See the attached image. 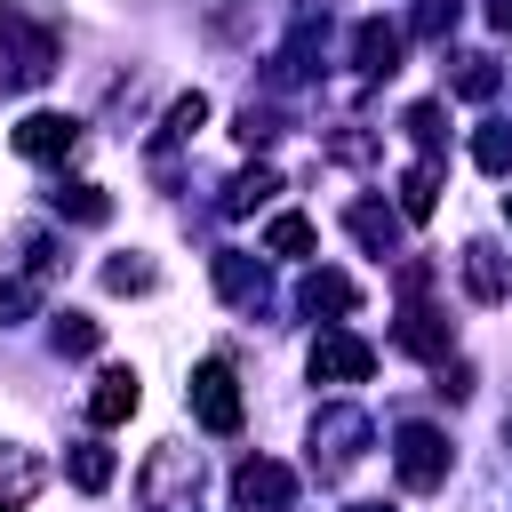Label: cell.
<instances>
[{
    "label": "cell",
    "instance_id": "obj_11",
    "mask_svg": "<svg viewBox=\"0 0 512 512\" xmlns=\"http://www.w3.org/2000/svg\"><path fill=\"white\" fill-rule=\"evenodd\" d=\"M216 288H224L240 312H256V304L272 296V288H264V264H256V256H240V248H224V256H216Z\"/></svg>",
    "mask_w": 512,
    "mask_h": 512
},
{
    "label": "cell",
    "instance_id": "obj_22",
    "mask_svg": "<svg viewBox=\"0 0 512 512\" xmlns=\"http://www.w3.org/2000/svg\"><path fill=\"white\" fill-rule=\"evenodd\" d=\"M232 136H240V144L256 152V144H272V136H280V112H272V104H240V120H232Z\"/></svg>",
    "mask_w": 512,
    "mask_h": 512
},
{
    "label": "cell",
    "instance_id": "obj_7",
    "mask_svg": "<svg viewBox=\"0 0 512 512\" xmlns=\"http://www.w3.org/2000/svg\"><path fill=\"white\" fill-rule=\"evenodd\" d=\"M72 144H80V120L72 112H24L16 120V152L24 160H64Z\"/></svg>",
    "mask_w": 512,
    "mask_h": 512
},
{
    "label": "cell",
    "instance_id": "obj_21",
    "mask_svg": "<svg viewBox=\"0 0 512 512\" xmlns=\"http://www.w3.org/2000/svg\"><path fill=\"white\" fill-rule=\"evenodd\" d=\"M160 272H152V256H112L104 264V288H120V296H144Z\"/></svg>",
    "mask_w": 512,
    "mask_h": 512
},
{
    "label": "cell",
    "instance_id": "obj_18",
    "mask_svg": "<svg viewBox=\"0 0 512 512\" xmlns=\"http://www.w3.org/2000/svg\"><path fill=\"white\" fill-rule=\"evenodd\" d=\"M432 208H440V168L424 160V168L400 176V216H432Z\"/></svg>",
    "mask_w": 512,
    "mask_h": 512
},
{
    "label": "cell",
    "instance_id": "obj_8",
    "mask_svg": "<svg viewBox=\"0 0 512 512\" xmlns=\"http://www.w3.org/2000/svg\"><path fill=\"white\" fill-rule=\"evenodd\" d=\"M464 288H472L480 304H504V296H512V272H504V248H496V240H472V248H464Z\"/></svg>",
    "mask_w": 512,
    "mask_h": 512
},
{
    "label": "cell",
    "instance_id": "obj_19",
    "mask_svg": "<svg viewBox=\"0 0 512 512\" xmlns=\"http://www.w3.org/2000/svg\"><path fill=\"white\" fill-rule=\"evenodd\" d=\"M352 232H360L376 256H392V240H400V216H392V208H376V200H360V208H352Z\"/></svg>",
    "mask_w": 512,
    "mask_h": 512
},
{
    "label": "cell",
    "instance_id": "obj_9",
    "mask_svg": "<svg viewBox=\"0 0 512 512\" xmlns=\"http://www.w3.org/2000/svg\"><path fill=\"white\" fill-rule=\"evenodd\" d=\"M32 496H40V456L16 448V440H0V512H24Z\"/></svg>",
    "mask_w": 512,
    "mask_h": 512
},
{
    "label": "cell",
    "instance_id": "obj_28",
    "mask_svg": "<svg viewBox=\"0 0 512 512\" xmlns=\"http://www.w3.org/2000/svg\"><path fill=\"white\" fill-rule=\"evenodd\" d=\"M24 312H32V288H24V280H0V328L24 320Z\"/></svg>",
    "mask_w": 512,
    "mask_h": 512
},
{
    "label": "cell",
    "instance_id": "obj_30",
    "mask_svg": "<svg viewBox=\"0 0 512 512\" xmlns=\"http://www.w3.org/2000/svg\"><path fill=\"white\" fill-rule=\"evenodd\" d=\"M488 24H496V32H512V0H488Z\"/></svg>",
    "mask_w": 512,
    "mask_h": 512
},
{
    "label": "cell",
    "instance_id": "obj_2",
    "mask_svg": "<svg viewBox=\"0 0 512 512\" xmlns=\"http://www.w3.org/2000/svg\"><path fill=\"white\" fill-rule=\"evenodd\" d=\"M360 448H368V416H360V408H328V416L312 424V464H320V480H336L344 464H360Z\"/></svg>",
    "mask_w": 512,
    "mask_h": 512
},
{
    "label": "cell",
    "instance_id": "obj_1",
    "mask_svg": "<svg viewBox=\"0 0 512 512\" xmlns=\"http://www.w3.org/2000/svg\"><path fill=\"white\" fill-rule=\"evenodd\" d=\"M192 480H200V456H192L184 440H160L152 464L136 472V504H144V512H176V504L192 496Z\"/></svg>",
    "mask_w": 512,
    "mask_h": 512
},
{
    "label": "cell",
    "instance_id": "obj_14",
    "mask_svg": "<svg viewBox=\"0 0 512 512\" xmlns=\"http://www.w3.org/2000/svg\"><path fill=\"white\" fill-rule=\"evenodd\" d=\"M400 352L440 360V352H448V320H440L432 304H408V312H400Z\"/></svg>",
    "mask_w": 512,
    "mask_h": 512
},
{
    "label": "cell",
    "instance_id": "obj_23",
    "mask_svg": "<svg viewBox=\"0 0 512 512\" xmlns=\"http://www.w3.org/2000/svg\"><path fill=\"white\" fill-rule=\"evenodd\" d=\"M264 248H272V256H312V224H304V216H272Z\"/></svg>",
    "mask_w": 512,
    "mask_h": 512
},
{
    "label": "cell",
    "instance_id": "obj_32",
    "mask_svg": "<svg viewBox=\"0 0 512 512\" xmlns=\"http://www.w3.org/2000/svg\"><path fill=\"white\" fill-rule=\"evenodd\" d=\"M504 216H512V192H504Z\"/></svg>",
    "mask_w": 512,
    "mask_h": 512
},
{
    "label": "cell",
    "instance_id": "obj_15",
    "mask_svg": "<svg viewBox=\"0 0 512 512\" xmlns=\"http://www.w3.org/2000/svg\"><path fill=\"white\" fill-rule=\"evenodd\" d=\"M48 208H56V216H72V224H104V216H112L104 184H56V192H48Z\"/></svg>",
    "mask_w": 512,
    "mask_h": 512
},
{
    "label": "cell",
    "instance_id": "obj_24",
    "mask_svg": "<svg viewBox=\"0 0 512 512\" xmlns=\"http://www.w3.org/2000/svg\"><path fill=\"white\" fill-rule=\"evenodd\" d=\"M48 344H56V352H96V320H88V312H56Z\"/></svg>",
    "mask_w": 512,
    "mask_h": 512
},
{
    "label": "cell",
    "instance_id": "obj_17",
    "mask_svg": "<svg viewBox=\"0 0 512 512\" xmlns=\"http://www.w3.org/2000/svg\"><path fill=\"white\" fill-rule=\"evenodd\" d=\"M64 472H72V488H112V448H96V440H80L72 456H64Z\"/></svg>",
    "mask_w": 512,
    "mask_h": 512
},
{
    "label": "cell",
    "instance_id": "obj_3",
    "mask_svg": "<svg viewBox=\"0 0 512 512\" xmlns=\"http://www.w3.org/2000/svg\"><path fill=\"white\" fill-rule=\"evenodd\" d=\"M288 496H296V472H288L280 456H248V464L232 472V504H240V512H288Z\"/></svg>",
    "mask_w": 512,
    "mask_h": 512
},
{
    "label": "cell",
    "instance_id": "obj_29",
    "mask_svg": "<svg viewBox=\"0 0 512 512\" xmlns=\"http://www.w3.org/2000/svg\"><path fill=\"white\" fill-rule=\"evenodd\" d=\"M416 24H424V32H432V40H440V32H448V24H456V0H424V16H416Z\"/></svg>",
    "mask_w": 512,
    "mask_h": 512
},
{
    "label": "cell",
    "instance_id": "obj_4",
    "mask_svg": "<svg viewBox=\"0 0 512 512\" xmlns=\"http://www.w3.org/2000/svg\"><path fill=\"white\" fill-rule=\"evenodd\" d=\"M192 416H200L208 432H240V384H232L224 360H200V368H192Z\"/></svg>",
    "mask_w": 512,
    "mask_h": 512
},
{
    "label": "cell",
    "instance_id": "obj_20",
    "mask_svg": "<svg viewBox=\"0 0 512 512\" xmlns=\"http://www.w3.org/2000/svg\"><path fill=\"white\" fill-rule=\"evenodd\" d=\"M472 160H480L488 176H512V128H504V120H488V128L472 136Z\"/></svg>",
    "mask_w": 512,
    "mask_h": 512
},
{
    "label": "cell",
    "instance_id": "obj_13",
    "mask_svg": "<svg viewBox=\"0 0 512 512\" xmlns=\"http://www.w3.org/2000/svg\"><path fill=\"white\" fill-rule=\"evenodd\" d=\"M296 304L320 320V312H352V304H360V288H352L344 272H304V280H296Z\"/></svg>",
    "mask_w": 512,
    "mask_h": 512
},
{
    "label": "cell",
    "instance_id": "obj_27",
    "mask_svg": "<svg viewBox=\"0 0 512 512\" xmlns=\"http://www.w3.org/2000/svg\"><path fill=\"white\" fill-rule=\"evenodd\" d=\"M400 128H408L424 152H440V104H408V120H400Z\"/></svg>",
    "mask_w": 512,
    "mask_h": 512
},
{
    "label": "cell",
    "instance_id": "obj_5",
    "mask_svg": "<svg viewBox=\"0 0 512 512\" xmlns=\"http://www.w3.org/2000/svg\"><path fill=\"white\" fill-rule=\"evenodd\" d=\"M392 464H400V480H408V488H440V480H448V440H440L432 424H400Z\"/></svg>",
    "mask_w": 512,
    "mask_h": 512
},
{
    "label": "cell",
    "instance_id": "obj_12",
    "mask_svg": "<svg viewBox=\"0 0 512 512\" xmlns=\"http://www.w3.org/2000/svg\"><path fill=\"white\" fill-rule=\"evenodd\" d=\"M136 400H144V392H136V368H104L96 392H88V416H96V424H128Z\"/></svg>",
    "mask_w": 512,
    "mask_h": 512
},
{
    "label": "cell",
    "instance_id": "obj_26",
    "mask_svg": "<svg viewBox=\"0 0 512 512\" xmlns=\"http://www.w3.org/2000/svg\"><path fill=\"white\" fill-rule=\"evenodd\" d=\"M200 120H208V96H200V88H192V96H176V104H168V136H176V144H184V136H192V128H200Z\"/></svg>",
    "mask_w": 512,
    "mask_h": 512
},
{
    "label": "cell",
    "instance_id": "obj_6",
    "mask_svg": "<svg viewBox=\"0 0 512 512\" xmlns=\"http://www.w3.org/2000/svg\"><path fill=\"white\" fill-rule=\"evenodd\" d=\"M368 368H376V352H368L360 336H344V328L312 336V384H360Z\"/></svg>",
    "mask_w": 512,
    "mask_h": 512
},
{
    "label": "cell",
    "instance_id": "obj_10",
    "mask_svg": "<svg viewBox=\"0 0 512 512\" xmlns=\"http://www.w3.org/2000/svg\"><path fill=\"white\" fill-rule=\"evenodd\" d=\"M352 64H360L368 80H384V72H400V32H392L384 16H368V24L352 32Z\"/></svg>",
    "mask_w": 512,
    "mask_h": 512
},
{
    "label": "cell",
    "instance_id": "obj_31",
    "mask_svg": "<svg viewBox=\"0 0 512 512\" xmlns=\"http://www.w3.org/2000/svg\"><path fill=\"white\" fill-rule=\"evenodd\" d=\"M352 512H384V504H352Z\"/></svg>",
    "mask_w": 512,
    "mask_h": 512
},
{
    "label": "cell",
    "instance_id": "obj_16",
    "mask_svg": "<svg viewBox=\"0 0 512 512\" xmlns=\"http://www.w3.org/2000/svg\"><path fill=\"white\" fill-rule=\"evenodd\" d=\"M272 192H280V176H272V168H240V176L224 184V216H248V208H264Z\"/></svg>",
    "mask_w": 512,
    "mask_h": 512
},
{
    "label": "cell",
    "instance_id": "obj_25",
    "mask_svg": "<svg viewBox=\"0 0 512 512\" xmlns=\"http://www.w3.org/2000/svg\"><path fill=\"white\" fill-rule=\"evenodd\" d=\"M456 96H472V104L496 96V64L488 56H456Z\"/></svg>",
    "mask_w": 512,
    "mask_h": 512
}]
</instances>
